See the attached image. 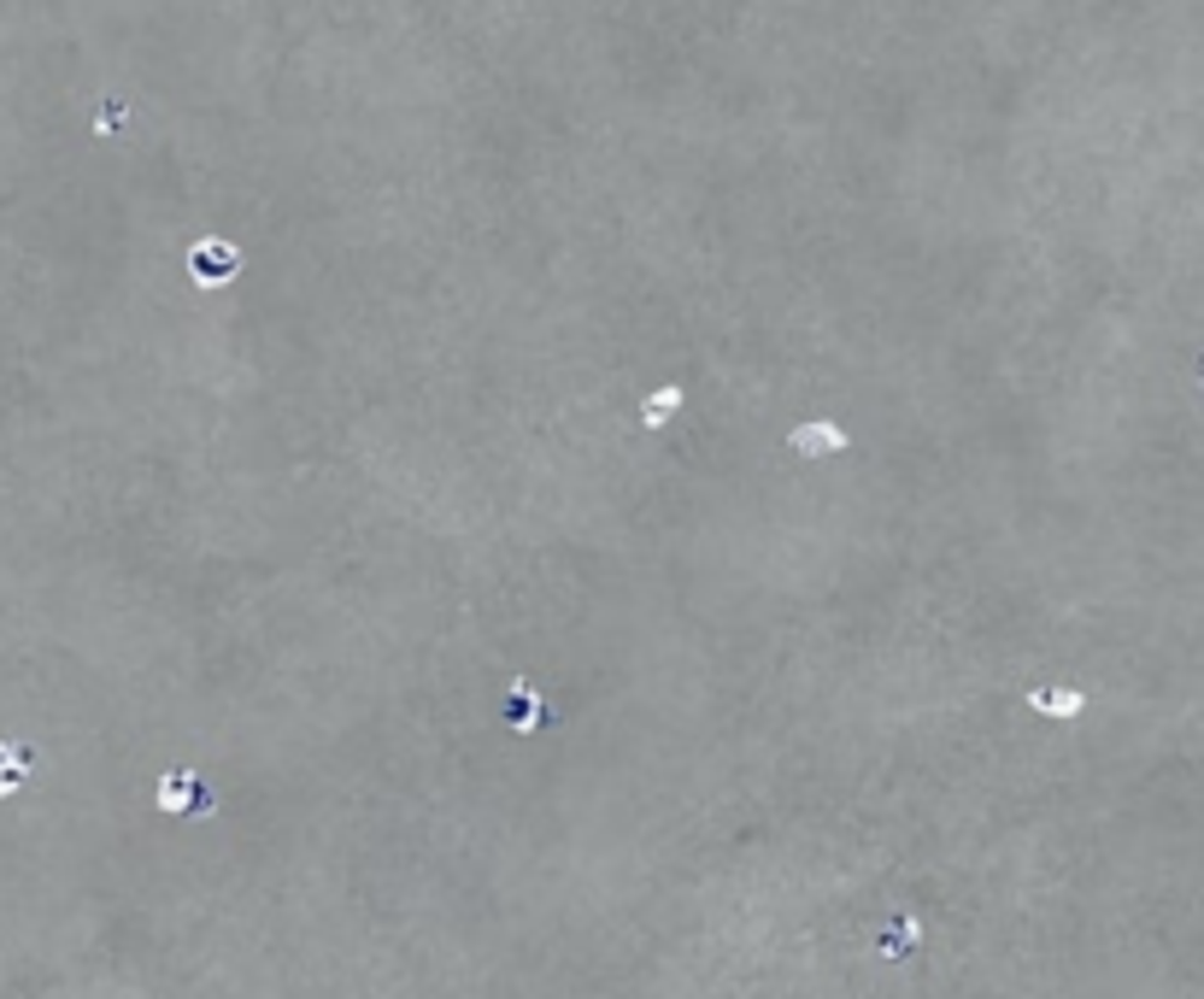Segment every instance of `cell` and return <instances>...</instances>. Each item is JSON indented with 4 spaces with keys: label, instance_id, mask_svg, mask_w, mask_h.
<instances>
[{
    "label": "cell",
    "instance_id": "1",
    "mask_svg": "<svg viewBox=\"0 0 1204 999\" xmlns=\"http://www.w3.org/2000/svg\"><path fill=\"white\" fill-rule=\"evenodd\" d=\"M189 259H194V277H200V283H223V277H236V265H241V254L229 241H200Z\"/></svg>",
    "mask_w": 1204,
    "mask_h": 999
},
{
    "label": "cell",
    "instance_id": "5",
    "mask_svg": "<svg viewBox=\"0 0 1204 999\" xmlns=\"http://www.w3.org/2000/svg\"><path fill=\"white\" fill-rule=\"evenodd\" d=\"M189 806H194V776H189V770L165 776V788H159V811H189Z\"/></svg>",
    "mask_w": 1204,
    "mask_h": 999
},
{
    "label": "cell",
    "instance_id": "3",
    "mask_svg": "<svg viewBox=\"0 0 1204 999\" xmlns=\"http://www.w3.org/2000/svg\"><path fill=\"white\" fill-rule=\"evenodd\" d=\"M1028 705L1046 712V717H1075L1087 705V694L1081 688H1028Z\"/></svg>",
    "mask_w": 1204,
    "mask_h": 999
},
{
    "label": "cell",
    "instance_id": "2",
    "mask_svg": "<svg viewBox=\"0 0 1204 999\" xmlns=\"http://www.w3.org/2000/svg\"><path fill=\"white\" fill-rule=\"evenodd\" d=\"M847 448V435L834 430V424H805V430H793V453H805V459H823V453H840Z\"/></svg>",
    "mask_w": 1204,
    "mask_h": 999
},
{
    "label": "cell",
    "instance_id": "6",
    "mask_svg": "<svg viewBox=\"0 0 1204 999\" xmlns=\"http://www.w3.org/2000/svg\"><path fill=\"white\" fill-rule=\"evenodd\" d=\"M24 770H30V759L13 753V746H0V794H13L18 782H24Z\"/></svg>",
    "mask_w": 1204,
    "mask_h": 999
},
{
    "label": "cell",
    "instance_id": "4",
    "mask_svg": "<svg viewBox=\"0 0 1204 999\" xmlns=\"http://www.w3.org/2000/svg\"><path fill=\"white\" fill-rule=\"evenodd\" d=\"M676 412H682V388H676V383L658 388V394H647V406H640V418L653 424V430H658V424H670Z\"/></svg>",
    "mask_w": 1204,
    "mask_h": 999
}]
</instances>
